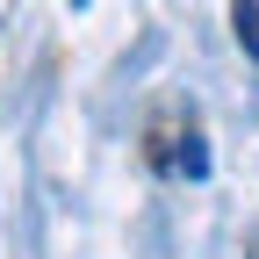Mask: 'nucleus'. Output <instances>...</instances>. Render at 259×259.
<instances>
[{"label":"nucleus","instance_id":"nucleus-1","mask_svg":"<svg viewBox=\"0 0 259 259\" xmlns=\"http://www.w3.org/2000/svg\"><path fill=\"white\" fill-rule=\"evenodd\" d=\"M231 29H238L245 58H259V0H231Z\"/></svg>","mask_w":259,"mask_h":259},{"label":"nucleus","instance_id":"nucleus-2","mask_svg":"<svg viewBox=\"0 0 259 259\" xmlns=\"http://www.w3.org/2000/svg\"><path fill=\"white\" fill-rule=\"evenodd\" d=\"M180 173H187V180H202V173H209V151H202V137H187V144H180Z\"/></svg>","mask_w":259,"mask_h":259}]
</instances>
